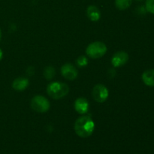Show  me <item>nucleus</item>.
Wrapping results in <instances>:
<instances>
[{"label":"nucleus","mask_w":154,"mask_h":154,"mask_svg":"<svg viewBox=\"0 0 154 154\" xmlns=\"http://www.w3.org/2000/svg\"><path fill=\"white\" fill-rule=\"evenodd\" d=\"M95 129V123L89 116H82L75 121V133L81 138H88Z\"/></svg>","instance_id":"obj_1"},{"label":"nucleus","mask_w":154,"mask_h":154,"mask_svg":"<svg viewBox=\"0 0 154 154\" xmlns=\"http://www.w3.org/2000/svg\"><path fill=\"white\" fill-rule=\"evenodd\" d=\"M29 84V81L28 78L20 77V78H16L13 81L12 87L14 88V90H17V91H23L27 88Z\"/></svg>","instance_id":"obj_9"},{"label":"nucleus","mask_w":154,"mask_h":154,"mask_svg":"<svg viewBox=\"0 0 154 154\" xmlns=\"http://www.w3.org/2000/svg\"><path fill=\"white\" fill-rule=\"evenodd\" d=\"M132 0H115V5L120 11L129 8L132 5Z\"/></svg>","instance_id":"obj_12"},{"label":"nucleus","mask_w":154,"mask_h":154,"mask_svg":"<svg viewBox=\"0 0 154 154\" xmlns=\"http://www.w3.org/2000/svg\"><path fill=\"white\" fill-rule=\"evenodd\" d=\"M1 38H2V32H1V29H0V40H1Z\"/></svg>","instance_id":"obj_17"},{"label":"nucleus","mask_w":154,"mask_h":154,"mask_svg":"<svg viewBox=\"0 0 154 154\" xmlns=\"http://www.w3.org/2000/svg\"><path fill=\"white\" fill-rule=\"evenodd\" d=\"M142 81L148 87H154V69L146 70L142 74Z\"/></svg>","instance_id":"obj_11"},{"label":"nucleus","mask_w":154,"mask_h":154,"mask_svg":"<svg viewBox=\"0 0 154 154\" xmlns=\"http://www.w3.org/2000/svg\"><path fill=\"white\" fill-rule=\"evenodd\" d=\"M56 71L54 69V68L51 67V66H48L44 70V76L46 79L51 80L55 76Z\"/></svg>","instance_id":"obj_13"},{"label":"nucleus","mask_w":154,"mask_h":154,"mask_svg":"<svg viewBox=\"0 0 154 154\" xmlns=\"http://www.w3.org/2000/svg\"><path fill=\"white\" fill-rule=\"evenodd\" d=\"M92 96L96 102H105L108 98V90L102 84H97L95 86L92 91Z\"/></svg>","instance_id":"obj_5"},{"label":"nucleus","mask_w":154,"mask_h":154,"mask_svg":"<svg viewBox=\"0 0 154 154\" xmlns=\"http://www.w3.org/2000/svg\"><path fill=\"white\" fill-rule=\"evenodd\" d=\"M2 57H3V54H2V50L0 49V60L2 59Z\"/></svg>","instance_id":"obj_16"},{"label":"nucleus","mask_w":154,"mask_h":154,"mask_svg":"<svg viewBox=\"0 0 154 154\" xmlns=\"http://www.w3.org/2000/svg\"><path fill=\"white\" fill-rule=\"evenodd\" d=\"M89 102L85 98H78L75 100V109L78 114H84L89 111Z\"/></svg>","instance_id":"obj_8"},{"label":"nucleus","mask_w":154,"mask_h":154,"mask_svg":"<svg viewBox=\"0 0 154 154\" xmlns=\"http://www.w3.org/2000/svg\"><path fill=\"white\" fill-rule=\"evenodd\" d=\"M76 63L79 67H84V66H87V63H88V60H87V57H84V56H81V57H79L78 58Z\"/></svg>","instance_id":"obj_14"},{"label":"nucleus","mask_w":154,"mask_h":154,"mask_svg":"<svg viewBox=\"0 0 154 154\" xmlns=\"http://www.w3.org/2000/svg\"><path fill=\"white\" fill-rule=\"evenodd\" d=\"M129 60V55L125 51H119L115 53L111 58V64L114 67H121L124 66Z\"/></svg>","instance_id":"obj_7"},{"label":"nucleus","mask_w":154,"mask_h":154,"mask_svg":"<svg viewBox=\"0 0 154 154\" xmlns=\"http://www.w3.org/2000/svg\"><path fill=\"white\" fill-rule=\"evenodd\" d=\"M87 14L89 19L92 21H98L101 17L100 11L95 5H90L87 8Z\"/></svg>","instance_id":"obj_10"},{"label":"nucleus","mask_w":154,"mask_h":154,"mask_svg":"<svg viewBox=\"0 0 154 154\" xmlns=\"http://www.w3.org/2000/svg\"><path fill=\"white\" fill-rule=\"evenodd\" d=\"M69 92V87L63 82L50 83L47 87V93L53 99H60L66 96Z\"/></svg>","instance_id":"obj_2"},{"label":"nucleus","mask_w":154,"mask_h":154,"mask_svg":"<svg viewBox=\"0 0 154 154\" xmlns=\"http://www.w3.org/2000/svg\"><path fill=\"white\" fill-rule=\"evenodd\" d=\"M145 6L147 11L154 14V0H147Z\"/></svg>","instance_id":"obj_15"},{"label":"nucleus","mask_w":154,"mask_h":154,"mask_svg":"<svg viewBox=\"0 0 154 154\" xmlns=\"http://www.w3.org/2000/svg\"><path fill=\"white\" fill-rule=\"evenodd\" d=\"M107 52V46L101 42L90 44L86 49V54L91 59H99L103 57Z\"/></svg>","instance_id":"obj_3"},{"label":"nucleus","mask_w":154,"mask_h":154,"mask_svg":"<svg viewBox=\"0 0 154 154\" xmlns=\"http://www.w3.org/2000/svg\"><path fill=\"white\" fill-rule=\"evenodd\" d=\"M51 104L45 96L37 95L31 100V108L38 113L47 112L50 109Z\"/></svg>","instance_id":"obj_4"},{"label":"nucleus","mask_w":154,"mask_h":154,"mask_svg":"<svg viewBox=\"0 0 154 154\" xmlns=\"http://www.w3.org/2000/svg\"><path fill=\"white\" fill-rule=\"evenodd\" d=\"M139 1H141V0H139Z\"/></svg>","instance_id":"obj_18"},{"label":"nucleus","mask_w":154,"mask_h":154,"mask_svg":"<svg viewBox=\"0 0 154 154\" xmlns=\"http://www.w3.org/2000/svg\"><path fill=\"white\" fill-rule=\"evenodd\" d=\"M61 74L66 79L69 81H73L76 79L78 75L76 68L70 63H66L62 66Z\"/></svg>","instance_id":"obj_6"}]
</instances>
